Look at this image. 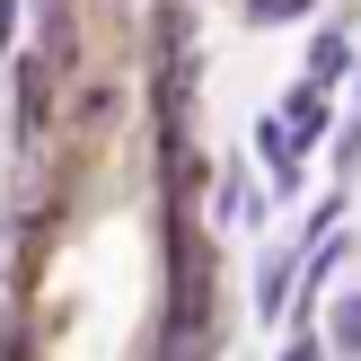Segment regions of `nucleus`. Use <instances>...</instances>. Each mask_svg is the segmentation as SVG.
I'll return each mask as SVG.
<instances>
[{"mask_svg": "<svg viewBox=\"0 0 361 361\" xmlns=\"http://www.w3.org/2000/svg\"><path fill=\"white\" fill-rule=\"evenodd\" d=\"M335 71H344V35H326V44L309 53V88H317V80H335Z\"/></svg>", "mask_w": 361, "mask_h": 361, "instance_id": "f03ea898", "label": "nucleus"}, {"mask_svg": "<svg viewBox=\"0 0 361 361\" xmlns=\"http://www.w3.org/2000/svg\"><path fill=\"white\" fill-rule=\"evenodd\" d=\"M335 344H344V353H361V291H344V300H335Z\"/></svg>", "mask_w": 361, "mask_h": 361, "instance_id": "f257e3e1", "label": "nucleus"}, {"mask_svg": "<svg viewBox=\"0 0 361 361\" xmlns=\"http://www.w3.org/2000/svg\"><path fill=\"white\" fill-rule=\"evenodd\" d=\"M317 123H326V97H317V88H300V97H291V133H317Z\"/></svg>", "mask_w": 361, "mask_h": 361, "instance_id": "7ed1b4c3", "label": "nucleus"}, {"mask_svg": "<svg viewBox=\"0 0 361 361\" xmlns=\"http://www.w3.org/2000/svg\"><path fill=\"white\" fill-rule=\"evenodd\" d=\"M291 9H317V0H247V18H291Z\"/></svg>", "mask_w": 361, "mask_h": 361, "instance_id": "20e7f679", "label": "nucleus"}, {"mask_svg": "<svg viewBox=\"0 0 361 361\" xmlns=\"http://www.w3.org/2000/svg\"><path fill=\"white\" fill-rule=\"evenodd\" d=\"M282 361H326V353H317V335H300V344L282 353Z\"/></svg>", "mask_w": 361, "mask_h": 361, "instance_id": "39448f33", "label": "nucleus"}]
</instances>
